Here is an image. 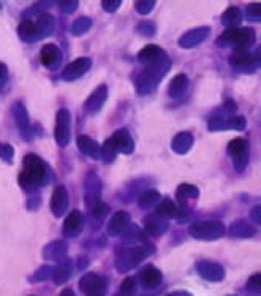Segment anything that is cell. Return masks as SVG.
<instances>
[{
    "label": "cell",
    "mask_w": 261,
    "mask_h": 296,
    "mask_svg": "<svg viewBox=\"0 0 261 296\" xmlns=\"http://www.w3.org/2000/svg\"><path fill=\"white\" fill-rule=\"evenodd\" d=\"M252 219H253V222H255L256 225L261 223V206H255V208L252 209Z\"/></svg>",
    "instance_id": "50"
},
{
    "label": "cell",
    "mask_w": 261,
    "mask_h": 296,
    "mask_svg": "<svg viewBox=\"0 0 261 296\" xmlns=\"http://www.w3.org/2000/svg\"><path fill=\"white\" fill-rule=\"evenodd\" d=\"M72 135V114L67 108H62L56 114V130L54 136L60 147L68 146Z\"/></svg>",
    "instance_id": "6"
},
{
    "label": "cell",
    "mask_w": 261,
    "mask_h": 296,
    "mask_svg": "<svg viewBox=\"0 0 261 296\" xmlns=\"http://www.w3.org/2000/svg\"><path fill=\"white\" fill-rule=\"evenodd\" d=\"M106 98H108V89H106L105 84H102V86L97 87V89L89 95L87 100H86V105H84V106H86V111H87L89 114H97V112L102 109V106L105 105Z\"/></svg>",
    "instance_id": "17"
},
{
    "label": "cell",
    "mask_w": 261,
    "mask_h": 296,
    "mask_svg": "<svg viewBox=\"0 0 261 296\" xmlns=\"http://www.w3.org/2000/svg\"><path fill=\"white\" fill-rule=\"evenodd\" d=\"M13 118L16 121V125H18L19 131L24 135V138L29 140L32 136V125H30L29 114H27V111H26V108L21 102L13 105Z\"/></svg>",
    "instance_id": "15"
},
{
    "label": "cell",
    "mask_w": 261,
    "mask_h": 296,
    "mask_svg": "<svg viewBox=\"0 0 261 296\" xmlns=\"http://www.w3.org/2000/svg\"><path fill=\"white\" fill-rule=\"evenodd\" d=\"M170 59H165L161 60L155 65H149L148 69L143 70L138 78H136V89L141 95H148V94H152L158 83L163 79V76H165V73L168 72L170 69Z\"/></svg>",
    "instance_id": "2"
},
{
    "label": "cell",
    "mask_w": 261,
    "mask_h": 296,
    "mask_svg": "<svg viewBox=\"0 0 261 296\" xmlns=\"http://www.w3.org/2000/svg\"><path fill=\"white\" fill-rule=\"evenodd\" d=\"M136 291V282L133 277H127L121 284V294L122 296H133Z\"/></svg>",
    "instance_id": "39"
},
{
    "label": "cell",
    "mask_w": 261,
    "mask_h": 296,
    "mask_svg": "<svg viewBox=\"0 0 261 296\" xmlns=\"http://www.w3.org/2000/svg\"><path fill=\"white\" fill-rule=\"evenodd\" d=\"M14 157V149H13V146L8 144V143H0V158L11 163Z\"/></svg>",
    "instance_id": "41"
},
{
    "label": "cell",
    "mask_w": 261,
    "mask_h": 296,
    "mask_svg": "<svg viewBox=\"0 0 261 296\" xmlns=\"http://www.w3.org/2000/svg\"><path fill=\"white\" fill-rule=\"evenodd\" d=\"M60 296H75V293H73V290H70V288H65V290L60 293Z\"/></svg>",
    "instance_id": "52"
},
{
    "label": "cell",
    "mask_w": 261,
    "mask_h": 296,
    "mask_svg": "<svg viewBox=\"0 0 261 296\" xmlns=\"http://www.w3.org/2000/svg\"><path fill=\"white\" fill-rule=\"evenodd\" d=\"M102 7L106 13H116L121 7V0H103Z\"/></svg>",
    "instance_id": "48"
},
{
    "label": "cell",
    "mask_w": 261,
    "mask_h": 296,
    "mask_svg": "<svg viewBox=\"0 0 261 296\" xmlns=\"http://www.w3.org/2000/svg\"><path fill=\"white\" fill-rule=\"evenodd\" d=\"M192 146H193V136H192V133H188V131H181V133H177L171 141L173 152L181 154V155L187 154Z\"/></svg>",
    "instance_id": "27"
},
{
    "label": "cell",
    "mask_w": 261,
    "mask_h": 296,
    "mask_svg": "<svg viewBox=\"0 0 261 296\" xmlns=\"http://www.w3.org/2000/svg\"><path fill=\"white\" fill-rule=\"evenodd\" d=\"M190 235L200 241H217L225 235V225L217 220L197 222L190 226Z\"/></svg>",
    "instance_id": "4"
},
{
    "label": "cell",
    "mask_w": 261,
    "mask_h": 296,
    "mask_svg": "<svg viewBox=\"0 0 261 296\" xmlns=\"http://www.w3.org/2000/svg\"><path fill=\"white\" fill-rule=\"evenodd\" d=\"M207 128L210 131H220V130H244L246 128V118L244 116H231V118H216L210 119Z\"/></svg>",
    "instance_id": "9"
},
{
    "label": "cell",
    "mask_w": 261,
    "mask_h": 296,
    "mask_svg": "<svg viewBox=\"0 0 261 296\" xmlns=\"http://www.w3.org/2000/svg\"><path fill=\"white\" fill-rule=\"evenodd\" d=\"M176 204L171 201V200H165V201H161L158 206H157V211L155 214L158 217L161 219H170V217H174L176 216Z\"/></svg>",
    "instance_id": "36"
},
{
    "label": "cell",
    "mask_w": 261,
    "mask_h": 296,
    "mask_svg": "<svg viewBox=\"0 0 261 296\" xmlns=\"http://www.w3.org/2000/svg\"><path fill=\"white\" fill-rule=\"evenodd\" d=\"M86 192H87V198L89 201H93L95 203H99L100 200V183H99V179H95L93 176H90L87 179V187H86ZM92 204V206H93Z\"/></svg>",
    "instance_id": "35"
},
{
    "label": "cell",
    "mask_w": 261,
    "mask_h": 296,
    "mask_svg": "<svg viewBox=\"0 0 261 296\" xmlns=\"http://www.w3.org/2000/svg\"><path fill=\"white\" fill-rule=\"evenodd\" d=\"M108 211H109L108 206L103 204L102 201L95 203V204L92 206V212H93V217H95V219H103V217H106Z\"/></svg>",
    "instance_id": "44"
},
{
    "label": "cell",
    "mask_w": 261,
    "mask_h": 296,
    "mask_svg": "<svg viewBox=\"0 0 261 296\" xmlns=\"http://www.w3.org/2000/svg\"><path fill=\"white\" fill-rule=\"evenodd\" d=\"M190 216V209L187 208V206H184V204H181L179 208H176V219H179V220H184V219H187Z\"/></svg>",
    "instance_id": "49"
},
{
    "label": "cell",
    "mask_w": 261,
    "mask_h": 296,
    "mask_svg": "<svg viewBox=\"0 0 261 296\" xmlns=\"http://www.w3.org/2000/svg\"><path fill=\"white\" fill-rule=\"evenodd\" d=\"M210 35V27L207 26H201V27H197V29H192L188 32L179 38V46L181 48H185V49H190V48H195L201 44L207 37Z\"/></svg>",
    "instance_id": "10"
},
{
    "label": "cell",
    "mask_w": 261,
    "mask_h": 296,
    "mask_svg": "<svg viewBox=\"0 0 261 296\" xmlns=\"http://www.w3.org/2000/svg\"><path fill=\"white\" fill-rule=\"evenodd\" d=\"M247 18L252 21H259L261 19V5L259 4H252L247 8Z\"/></svg>",
    "instance_id": "46"
},
{
    "label": "cell",
    "mask_w": 261,
    "mask_h": 296,
    "mask_svg": "<svg viewBox=\"0 0 261 296\" xmlns=\"http://www.w3.org/2000/svg\"><path fill=\"white\" fill-rule=\"evenodd\" d=\"M230 63L233 65L234 69L252 70L255 65H256V57L252 56L249 51H236V53L230 57Z\"/></svg>",
    "instance_id": "25"
},
{
    "label": "cell",
    "mask_w": 261,
    "mask_h": 296,
    "mask_svg": "<svg viewBox=\"0 0 261 296\" xmlns=\"http://www.w3.org/2000/svg\"><path fill=\"white\" fill-rule=\"evenodd\" d=\"M7 75H8V70L4 63H0V86H2L5 81H7Z\"/></svg>",
    "instance_id": "51"
},
{
    "label": "cell",
    "mask_w": 261,
    "mask_h": 296,
    "mask_svg": "<svg viewBox=\"0 0 261 296\" xmlns=\"http://www.w3.org/2000/svg\"><path fill=\"white\" fill-rule=\"evenodd\" d=\"M160 201V193L157 192V190H148V192H144L141 196H139V200H138V203H139V206L143 208V209H149L151 206H154L155 203H158Z\"/></svg>",
    "instance_id": "37"
},
{
    "label": "cell",
    "mask_w": 261,
    "mask_h": 296,
    "mask_svg": "<svg viewBox=\"0 0 261 296\" xmlns=\"http://www.w3.org/2000/svg\"><path fill=\"white\" fill-rule=\"evenodd\" d=\"M51 170L38 155L29 154L24 157V170L19 174V184L24 189H38L50 184Z\"/></svg>",
    "instance_id": "1"
},
{
    "label": "cell",
    "mask_w": 261,
    "mask_h": 296,
    "mask_svg": "<svg viewBox=\"0 0 261 296\" xmlns=\"http://www.w3.org/2000/svg\"><path fill=\"white\" fill-rule=\"evenodd\" d=\"M18 35L26 43H35L37 41V35H35V24H34V21L24 19L18 26Z\"/></svg>",
    "instance_id": "31"
},
{
    "label": "cell",
    "mask_w": 261,
    "mask_h": 296,
    "mask_svg": "<svg viewBox=\"0 0 261 296\" xmlns=\"http://www.w3.org/2000/svg\"><path fill=\"white\" fill-rule=\"evenodd\" d=\"M256 35L252 27H233L217 38L219 46H233L236 51H249L255 44Z\"/></svg>",
    "instance_id": "3"
},
{
    "label": "cell",
    "mask_w": 261,
    "mask_h": 296,
    "mask_svg": "<svg viewBox=\"0 0 261 296\" xmlns=\"http://www.w3.org/2000/svg\"><path fill=\"white\" fill-rule=\"evenodd\" d=\"M168 59L167 53L157 44H148L144 46L141 51L138 53V60L143 63H148V65H155L161 60Z\"/></svg>",
    "instance_id": "16"
},
{
    "label": "cell",
    "mask_w": 261,
    "mask_h": 296,
    "mask_svg": "<svg viewBox=\"0 0 261 296\" xmlns=\"http://www.w3.org/2000/svg\"><path fill=\"white\" fill-rule=\"evenodd\" d=\"M53 271H54V268L50 266V265L41 266V268L35 272V276L32 277V281H44V279H48V277H53Z\"/></svg>",
    "instance_id": "43"
},
{
    "label": "cell",
    "mask_w": 261,
    "mask_h": 296,
    "mask_svg": "<svg viewBox=\"0 0 261 296\" xmlns=\"http://www.w3.org/2000/svg\"><path fill=\"white\" fill-rule=\"evenodd\" d=\"M198 196H200V190L193 184H181L176 190V200H179L181 203H184L187 200L198 198Z\"/></svg>",
    "instance_id": "32"
},
{
    "label": "cell",
    "mask_w": 261,
    "mask_h": 296,
    "mask_svg": "<svg viewBox=\"0 0 261 296\" xmlns=\"http://www.w3.org/2000/svg\"><path fill=\"white\" fill-rule=\"evenodd\" d=\"M109 140L112 141L114 147H116L117 154H121V152L122 154H132L135 149V141H133L132 135L128 133V130H125V128L117 130Z\"/></svg>",
    "instance_id": "14"
},
{
    "label": "cell",
    "mask_w": 261,
    "mask_h": 296,
    "mask_svg": "<svg viewBox=\"0 0 261 296\" xmlns=\"http://www.w3.org/2000/svg\"><path fill=\"white\" fill-rule=\"evenodd\" d=\"M155 7V2L154 0H139V2L135 4V10L139 13V14H149Z\"/></svg>",
    "instance_id": "40"
},
{
    "label": "cell",
    "mask_w": 261,
    "mask_h": 296,
    "mask_svg": "<svg viewBox=\"0 0 261 296\" xmlns=\"http://www.w3.org/2000/svg\"><path fill=\"white\" fill-rule=\"evenodd\" d=\"M90 27H92V19L87 18V16H81V18H78V19L72 24L70 30H72V34H73L75 37H79V35L86 34V32H89Z\"/></svg>",
    "instance_id": "34"
},
{
    "label": "cell",
    "mask_w": 261,
    "mask_h": 296,
    "mask_svg": "<svg viewBox=\"0 0 261 296\" xmlns=\"http://www.w3.org/2000/svg\"><path fill=\"white\" fill-rule=\"evenodd\" d=\"M161 272L154 268V266H146L141 274H139V281H141V285L144 288H155L161 284Z\"/></svg>",
    "instance_id": "26"
},
{
    "label": "cell",
    "mask_w": 261,
    "mask_h": 296,
    "mask_svg": "<svg viewBox=\"0 0 261 296\" xmlns=\"http://www.w3.org/2000/svg\"><path fill=\"white\" fill-rule=\"evenodd\" d=\"M76 144H78V149L83 152L84 155H87L90 158H100V155H102V146L97 143L95 140H92L90 136H86V135L78 136Z\"/></svg>",
    "instance_id": "21"
},
{
    "label": "cell",
    "mask_w": 261,
    "mask_h": 296,
    "mask_svg": "<svg viewBox=\"0 0 261 296\" xmlns=\"http://www.w3.org/2000/svg\"><path fill=\"white\" fill-rule=\"evenodd\" d=\"M130 225V214L125 211H119L111 217L108 223V233L111 236H117L125 232V228Z\"/></svg>",
    "instance_id": "22"
},
{
    "label": "cell",
    "mask_w": 261,
    "mask_h": 296,
    "mask_svg": "<svg viewBox=\"0 0 261 296\" xmlns=\"http://www.w3.org/2000/svg\"><path fill=\"white\" fill-rule=\"evenodd\" d=\"M106 163L112 162L114 158L117 157V151H116V147H114L112 141L111 140H106L102 146V155H100Z\"/></svg>",
    "instance_id": "38"
},
{
    "label": "cell",
    "mask_w": 261,
    "mask_h": 296,
    "mask_svg": "<svg viewBox=\"0 0 261 296\" xmlns=\"http://www.w3.org/2000/svg\"><path fill=\"white\" fill-rule=\"evenodd\" d=\"M81 230H83V214L79 211H72L63 222V235L75 238L81 233Z\"/></svg>",
    "instance_id": "19"
},
{
    "label": "cell",
    "mask_w": 261,
    "mask_h": 296,
    "mask_svg": "<svg viewBox=\"0 0 261 296\" xmlns=\"http://www.w3.org/2000/svg\"><path fill=\"white\" fill-rule=\"evenodd\" d=\"M188 89V76L185 73H179L176 75L168 86V95L171 98H181Z\"/></svg>",
    "instance_id": "23"
},
{
    "label": "cell",
    "mask_w": 261,
    "mask_h": 296,
    "mask_svg": "<svg viewBox=\"0 0 261 296\" xmlns=\"http://www.w3.org/2000/svg\"><path fill=\"white\" fill-rule=\"evenodd\" d=\"M155 30H157L155 24H154V22H149V21H143V22L138 26V32H139L141 35H144V37H152V35H155Z\"/></svg>",
    "instance_id": "42"
},
{
    "label": "cell",
    "mask_w": 261,
    "mask_h": 296,
    "mask_svg": "<svg viewBox=\"0 0 261 296\" xmlns=\"http://www.w3.org/2000/svg\"><path fill=\"white\" fill-rule=\"evenodd\" d=\"M67 251H68V244L65 241H54L51 244H48L44 247V252H43V257L46 260H57V261H62L67 255Z\"/></svg>",
    "instance_id": "24"
},
{
    "label": "cell",
    "mask_w": 261,
    "mask_h": 296,
    "mask_svg": "<svg viewBox=\"0 0 261 296\" xmlns=\"http://www.w3.org/2000/svg\"><path fill=\"white\" fill-rule=\"evenodd\" d=\"M78 2L76 0H63V2H59V8L65 13V14H72L73 11H76L78 8Z\"/></svg>",
    "instance_id": "45"
},
{
    "label": "cell",
    "mask_w": 261,
    "mask_h": 296,
    "mask_svg": "<svg viewBox=\"0 0 261 296\" xmlns=\"http://www.w3.org/2000/svg\"><path fill=\"white\" fill-rule=\"evenodd\" d=\"M72 268H73V263L70 260H62L53 271L54 282L59 285V284H63L65 281H68V277L72 276Z\"/></svg>",
    "instance_id": "30"
},
{
    "label": "cell",
    "mask_w": 261,
    "mask_h": 296,
    "mask_svg": "<svg viewBox=\"0 0 261 296\" xmlns=\"http://www.w3.org/2000/svg\"><path fill=\"white\" fill-rule=\"evenodd\" d=\"M62 62V53L56 44H46L41 49V63L46 69L56 70Z\"/></svg>",
    "instance_id": "18"
},
{
    "label": "cell",
    "mask_w": 261,
    "mask_h": 296,
    "mask_svg": "<svg viewBox=\"0 0 261 296\" xmlns=\"http://www.w3.org/2000/svg\"><path fill=\"white\" fill-rule=\"evenodd\" d=\"M106 277L99 276V274H86L83 279L79 281V287L87 296H100L105 294V288H106Z\"/></svg>",
    "instance_id": "8"
},
{
    "label": "cell",
    "mask_w": 261,
    "mask_h": 296,
    "mask_svg": "<svg viewBox=\"0 0 261 296\" xmlns=\"http://www.w3.org/2000/svg\"><path fill=\"white\" fill-rule=\"evenodd\" d=\"M68 192L67 189H65L63 186H57L51 195V211L56 217H60L63 216L65 212H67L68 209Z\"/></svg>",
    "instance_id": "12"
},
{
    "label": "cell",
    "mask_w": 261,
    "mask_h": 296,
    "mask_svg": "<svg viewBox=\"0 0 261 296\" xmlns=\"http://www.w3.org/2000/svg\"><path fill=\"white\" fill-rule=\"evenodd\" d=\"M90 67H92V60L89 57H79V59L73 60L72 63H68L67 67H65V70L62 73V78L65 81H75L83 75H86L90 70Z\"/></svg>",
    "instance_id": "11"
},
{
    "label": "cell",
    "mask_w": 261,
    "mask_h": 296,
    "mask_svg": "<svg viewBox=\"0 0 261 296\" xmlns=\"http://www.w3.org/2000/svg\"><path fill=\"white\" fill-rule=\"evenodd\" d=\"M228 154L233 157L236 171H244V170H246V167L249 165V158H250L249 143L246 140H244V138L231 140L230 144H228Z\"/></svg>",
    "instance_id": "7"
},
{
    "label": "cell",
    "mask_w": 261,
    "mask_h": 296,
    "mask_svg": "<svg viewBox=\"0 0 261 296\" xmlns=\"http://www.w3.org/2000/svg\"><path fill=\"white\" fill-rule=\"evenodd\" d=\"M241 21H242V13L238 7H230L222 14V22L230 29L238 27Z\"/></svg>",
    "instance_id": "33"
},
{
    "label": "cell",
    "mask_w": 261,
    "mask_h": 296,
    "mask_svg": "<svg viewBox=\"0 0 261 296\" xmlns=\"http://www.w3.org/2000/svg\"><path fill=\"white\" fill-rule=\"evenodd\" d=\"M247 288L252 290V291H255V293H259V290H261V276H259V274H253V276L249 279Z\"/></svg>",
    "instance_id": "47"
},
{
    "label": "cell",
    "mask_w": 261,
    "mask_h": 296,
    "mask_svg": "<svg viewBox=\"0 0 261 296\" xmlns=\"http://www.w3.org/2000/svg\"><path fill=\"white\" fill-rule=\"evenodd\" d=\"M170 296H190V294H187L184 291H179V293H174V294H170Z\"/></svg>",
    "instance_id": "53"
},
{
    "label": "cell",
    "mask_w": 261,
    "mask_h": 296,
    "mask_svg": "<svg viewBox=\"0 0 261 296\" xmlns=\"http://www.w3.org/2000/svg\"><path fill=\"white\" fill-rule=\"evenodd\" d=\"M256 233L255 226L249 225L247 222L244 220H238L231 225L230 228V235L233 238H239V239H247V238H252L253 235Z\"/></svg>",
    "instance_id": "29"
},
{
    "label": "cell",
    "mask_w": 261,
    "mask_h": 296,
    "mask_svg": "<svg viewBox=\"0 0 261 296\" xmlns=\"http://www.w3.org/2000/svg\"><path fill=\"white\" fill-rule=\"evenodd\" d=\"M144 228L151 236H161V235L167 233L168 223H167L165 219L158 217L155 214V216H151V217H148L144 220Z\"/></svg>",
    "instance_id": "28"
},
{
    "label": "cell",
    "mask_w": 261,
    "mask_h": 296,
    "mask_svg": "<svg viewBox=\"0 0 261 296\" xmlns=\"http://www.w3.org/2000/svg\"><path fill=\"white\" fill-rule=\"evenodd\" d=\"M197 271L201 277L206 279V281H212V282H219L225 277V269L219 265V263H212V261L197 263Z\"/></svg>",
    "instance_id": "13"
},
{
    "label": "cell",
    "mask_w": 261,
    "mask_h": 296,
    "mask_svg": "<svg viewBox=\"0 0 261 296\" xmlns=\"http://www.w3.org/2000/svg\"><path fill=\"white\" fill-rule=\"evenodd\" d=\"M35 24V35H37V41L43 40L46 37H50L54 30V18L48 13H41L38 14L37 21H34Z\"/></svg>",
    "instance_id": "20"
},
{
    "label": "cell",
    "mask_w": 261,
    "mask_h": 296,
    "mask_svg": "<svg viewBox=\"0 0 261 296\" xmlns=\"http://www.w3.org/2000/svg\"><path fill=\"white\" fill-rule=\"evenodd\" d=\"M149 254H151V252H149L148 247H146V245H141V247L127 249V251H124V252H121V254L117 255L116 268H117V271L125 272V271H128V269L135 268L138 263L143 261Z\"/></svg>",
    "instance_id": "5"
}]
</instances>
